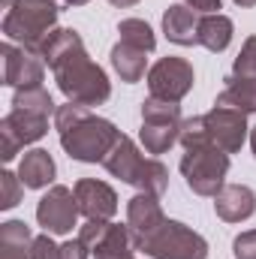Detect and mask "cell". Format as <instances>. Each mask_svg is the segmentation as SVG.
I'll return each mask as SVG.
<instances>
[{
    "mask_svg": "<svg viewBox=\"0 0 256 259\" xmlns=\"http://www.w3.org/2000/svg\"><path fill=\"white\" fill-rule=\"evenodd\" d=\"M39 58L55 72L58 91L66 97V103H78V106H88V109L109 103L112 81H109L103 66L97 61H91L78 30L55 27L49 33V39L42 42Z\"/></svg>",
    "mask_w": 256,
    "mask_h": 259,
    "instance_id": "1",
    "label": "cell"
},
{
    "mask_svg": "<svg viewBox=\"0 0 256 259\" xmlns=\"http://www.w3.org/2000/svg\"><path fill=\"white\" fill-rule=\"evenodd\" d=\"M55 130H58L61 148L75 163H103L106 154L121 139V130L109 118H100L88 106H78V103L58 106Z\"/></svg>",
    "mask_w": 256,
    "mask_h": 259,
    "instance_id": "2",
    "label": "cell"
},
{
    "mask_svg": "<svg viewBox=\"0 0 256 259\" xmlns=\"http://www.w3.org/2000/svg\"><path fill=\"white\" fill-rule=\"evenodd\" d=\"M58 115V106L46 88L15 91L12 112L0 121V157L9 163L24 145L39 142L49 133V118Z\"/></svg>",
    "mask_w": 256,
    "mask_h": 259,
    "instance_id": "3",
    "label": "cell"
},
{
    "mask_svg": "<svg viewBox=\"0 0 256 259\" xmlns=\"http://www.w3.org/2000/svg\"><path fill=\"white\" fill-rule=\"evenodd\" d=\"M106 172L118 181H124L130 187H136L139 193H154L163 196L169 187V169L157 160V157H145L142 148L121 133V139L115 142V148L106 154L103 160Z\"/></svg>",
    "mask_w": 256,
    "mask_h": 259,
    "instance_id": "4",
    "label": "cell"
},
{
    "mask_svg": "<svg viewBox=\"0 0 256 259\" xmlns=\"http://www.w3.org/2000/svg\"><path fill=\"white\" fill-rule=\"evenodd\" d=\"M61 6L55 0H15L3 15V36L33 55L42 52V42L58 27Z\"/></svg>",
    "mask_w": 256,
    "mask_h": 259,
    "instance_id": "5",
    "label": "cell"
},
{
    "mask_svg": "<svg viewBox=\"0 0 256 259\" xmlns=\"http://www.w3.org/2000/svg\"><path fill=\"white\" fill-rule=\"evenodd\" d=\"M181 178L187 181L196 196H214L226 187V175H229V154L220 151L217 145H196V148H184V157L178 163Z\"/></svg>",
    "mask_w": 256,
    "mask_h": 259,
    "instance_id": "6",
    "label": "cell"
},
{
    "mask_svg": "<svg viewBox=\"0 0 256 259\" xmlns=\"http://www.w3.org/2000/svg\"><path fill=\"white\" fill-rule=\"evenodd\" d=\"M181 124H184L181 103L148 97L142 103V130H139V142H142L145 154H151V157L169 154V148L181 136Z\"/></svg>",
    "mask_w": 256,
    "mask_h": 259,
    "instance_id": "7",
    "label": "cell"
},
{
    "mask_svg": "<svg viewBox=\"0 0 256 259\" xmlns=\"http://www.w3.org/2000/svg\"><path fill=\"white\" fill-rule=\"evenodd\" d=\"M151 259H208V241L181 220H163L139 247Z\"/></svg>",
    "mask_w": 256,
    "mask_h": 259,
    "instance_id": "8",
    "label": "cell"
},
{
    "mask_svg": "<svg viewBox=\"0 0 256 259\" xmlns=\"http://www.w3.org/2000/svg\"><path fill=\"white\" fill-rule=\"evenodd\" d=\"M81 244L97 259H136V238L127 223H112V220H88L78 226Z\"/></svg>",
    "mask_w": 256,
    "mask_h": 259,
    "instance_id": "9",
    "label": "cell"
},
{
    "mask_svg": "<svg viewBox=\"0 0 256 259\" xmlns=\"http://www.w3.org/2000/svg\"><path fill=\"white\" fill-rule=\"evenodd\" d=\"M145 78H148L151 97H160V100H169V103H181L193 91L196 72H193V64L187 58L169 55V58H160L151 66Z\"/></svg>",
    "mask_w": 256,
    "mask_h": 259,
    "instance_id": "10",
    "label": "cell"
},
{
    "mask_svg": "<svg viewBox=\"0 0 256 259\" xmlns=\"http://www.w3.org/2000/svg\"><path fill=\"white\" fill-rule=\"evenodd\" d=\"M78 202L75 193L64 184H52L49 193L36 202V223L49 235H69L72 226H78Z\"/></svg>",
    "mask_w": 256,
    "mask_h": 259,
    "instance_id": "11",
    "label": "cell"
},
{
    "mask_svg": "<svg viewBox=\"0 0 256 259\" xmlns=\"http://www.w3.org/2000/svg\"><path fill=\"white\" fill-rule=\"evenodd\" d=\"M3 55V84L15 88V91H27V88H42L46 81V61L15 42H3L0 46Z\"/></svg>",
    "mask_w": 256,
    "mask_h": 259,
    "instance_id": "12",
    "label": "cell"
},
{
    "mask_svg": "<svg viewBox=\"0 0 256 259\" xmlns=\"http://www.w3.org/2000/svg\"><path fill=\"white\" fill-rule=\"evenodd\" d=\"M205 127H208V139L211 145H217L220 151L226 154H238L250 136L247 127V115L241 109H232V106H217L211 112H205Z\"/></svg>",
    "mask_w": 256,
    "mask_h": 259,
    "instance_id": "13",
    "label": "cell"
},
{
    "mask_svg": "<svg viewBox=\"0 0 256 259\" xmlns=\"http://www.w3.org/2000/svg\"><path fill=\"white\" fill-rule=\"evenodd\" d=\"M72 193H75V202H78V211L88 220H112L118 214V193L106 181L78 178L75 187H72Z\"/></svg>",
    "mask_w": 256,
    "mask_h": 259,
    "instance_id": "14",
    "label": "cell"
},
{
    "mask_svg": "<svg viewBox=\"0 0 256 259\" xmlns=\"http://www.w3.org/2000/svg\"><path fill=\"white\" fill-rule=\"evenodd\" d=\"M166 220L163 214V205H160V196L154 193H136L127 202V226L136 238V247H142V241Z\"/></svg>",
    "mask_w": 256,
    "mask_h": 259,
    "instance_id": "15",
    "label": "cell"
},
{
    "mask_svg": "<svg viewBox=\"0 0 256 259\" xmlns=\"http://www.w3.org/2000/svg\"><path fill=\"white\" fill-rule=\"evenodd\" d=\"M199 18L202 12H196L187 3H169V9L163 12V33L169 42L175 46H199Z\"/></svg>",
    "mask_w": 256,
    "mask_h": 259,
    "instance_id": "16",
    "label": "cell"
},
{
    "mask_svg": "<svg viewBox=\"0 0 256 259\" xmlns=\"http://www.w3.org/2000/svg\"><path fill=\"white\" fill-rule=\"evenodd\" d=\"M214 211L226 223H244L256 214V193L247 184H226L214 196Z\"/></svg>",
    "mask_w": 256,
    "mask_h": 259,
    "instance_id": "17",
    "label": "cell"
},
{
    "mask_svg": "<svg viewBox=\"0 0 256 259\" xmlns=\"http://www.w3.org/2000/svg\"><path fill=\"white\" fill-rule=\"evenodd\" d=\"M18 178L27 190H42V187H52L55 178H58V166H55V157L46 151V148H30L21 163H18Z\"/></svg>",
    "mask_w": 256,
    "mask_h": 259,
    "instance_id": "18",
    "label": "cell"
},
{
    "mask_svg": "<svg viewBox=\"0 0 256 259\" xmlns=\"http://www.w3.org/2000/svg\"><path fill=\"white\" fill-rule=\"evenodd\" d=\"M232 33H235V24L223 12H205L199 18V46L208 49V52H214V55H220V52L229 49Z\"/></svg>",
    "mask_w": 256,
    "mask_h": 259,
    "instance_id": "19",
    "label": "cell"
},
{
    "mask_svg": "<svg viewBox=\"0 0 256 259\" xmlns=\"http://www.w3.org/2000/svg\"><path fill=\"white\" fill-rule=\"evenodd\" d=\"M145 55H148V52H142V49H136V46H127V42L112 46V52H109L112 69L118 72V78H121L124 84H136V81H142V78L148 75V58H145Z\"/></svg>",
    "mask_w": 256,
    "mask_h": 259,
    "instance_id": "20",
    "label": "cell"
},
{
    "mask_svg": "<svg viewBox=\"0 0 256 259\" xmlns=\"http://www.w3.org/2000/svg\"><path fill=\"white\" fill-rule=\"evenodd\" d=\"M33 232L24 220L0 223V259H30Z\"/></svg>",
    "mask_w": 256,
    "mask_h": 259,
    "instance_id": "21",
    "label": "cell"
},
{
    "mask_svg": "<svg viewBox=\"0 0 256 259\" xmlns=\"http://www.w3.org/2000/svg\"><path fill=\"white\" fill-rule=\"evenodd\" d=\"M217 106H232V109H241L244 115H253L256 112V78H238V75H226V84L223 91L217 94L214 100Z\"/></svg>",
    "mask_w": 256,
    "mask_h": 259,
    "instance_id": "22",
    "label": "cell"
},
{
    "mask_svg": "<svg viewBox=\"0 0 256 259\" xmlns=\"http://www.w3.org/2000/svg\"><path fill=\"white\" fill-rule=\"evenodd\" d=\"M118 36H121V42L136 46V49H142V52H148V55L157 49V36H154L151 24H148L145 18H124V21L118 24Z\"/></svg>",
    "mask_w": 256,
    "mask_h": 259,
    "instance_id": "23",
    "label": "cell"
},
{
    "mask_svg": "<svg viewBox=\"0 0 256 259\" xmlns=\"http://www.w3.org/2000/svg\"><path fill=\"white\" fill-rule=\"evenodd\" d=\"M21 193H24V184L18 178V172H0V208L9 211L21 202Z\"/></svg>",
    "mask_w": 256,
    "mask_h": 259,
    "instance_id": "24",
    "label": "cell"
},
{
    "mask_svg": "<svg viewBox=\"0 0 256 259\" xmlns=\"http://www.w3.org/2000/svg\"><path fill=\"white\" fill-rule=\"evenodd\" d=\"M178 142H181L184 148H196V145H208L211 139H208V127H205V115H196V118H187V121L181 124V136H178Z\"/></svg>",
    "mask_w": 256,
    "mask_h": 259,
    "instance_id": "25",
    "label": "cell"
},
{
    "mask_svg": "<svg viewBox=\"0 0 256 259\" xmlns=\"http://www.w3.org/2000/svg\"><path fill=\"white\" fill-rule=\"evenodd\" d=\"M232 75L238 78H256V36H247L235 64H232Z\"/></svg>",
    "mask_w": 256,
    "mask_h": 259,
    "instance_id": "26",
    "label": "cell"
},
{
    "mask_svg": "<svg viewBox=\"0 0 256 259\" xmlns=\"http://www.w3.org/2000/svg\"><path fill=\"white\" fill-rule=\"evenodd\" d=\"M30 259H61V244H55L49 232L46 235H33Z\"/></svg>",
    "mask_w": 256,
    "mask_h": 259,
    "instance_id": "27",
    "label": "cell"
},
{
    "mask_svg": "<svg viewBox=\"0 0 256 259\" xmlns=\"http://www.w3.org/2000/svg\"><path fill=\"white\" fill-rule=\"evenodd\" d=\"M232 253H235V259H256V229H247V232L235 235Z\"/></svg>",
    "mask_w": 256,
    "mask_h": 259,
    "instance_id": "28",
    "label": "cell"
},
{
    "mask_svg": "<svg viewBox=\"0 0 256 259\" xmlns=\"http://www.w3.org/2000/svg\"><path fill=\"white\" fill-rule=\"evenodd\" d=\"M88 253H91V250L81 244L78 235H75L72 241H64V244H61V259H88Z\"/></svg>",
    "mask_w": 256,
    "mask_h": 259,
    "instance_id": "29",
    "label": "cell"
},
{
    "mask_svg": "<svg viewBox=\"0 0 256 259\" xmlns=\"http://www.w3.org/2000/svg\"><path fill=\"white\" fill-rule=\"evenodd\" d=\"M184 3L193 6L196 12H202V15H205V12H220V9H223V0H184Z\"/></svg>",
    "mask_w": 256,
    "mask_h": 259,
    "instance_id": "30",
    "label": "cell"
},
{
    "mask_svg": "<svg viewBox=\"0 0 256 259\" xmlns=\"http://www.w3.org/2000/svg\"><path fill=\"white\" fill-rule=\"evenodd\" d=\"M112 6H118V9H130V6H136V3H142V0H109Z\"/></svg>",
    "mask_w": 256,
    "mask_h": 259,
    "instance_id": "31",
    "label": "cell"
},
{
    "mask_svg": "<svg viewBox=\"0 0 256 259\" xmlns=\"http://www.w3.org/2000/svg\"><path fill=\"white\" fill-rule=\"evenodd\" d=\"M235 6H241V9H250V6H256V0H232Z\"/></svg>",
    "mask_w": 256,
    "mask_h": 259,
    "instance_id": "32",
    "label": "cell"
},
{
    "mask_svg": "<svg viewBox=\"0 0 256 259\" xmlns=\"http://www.w3.org/2000/svg\"><path fill=\"white\" fill-rule=\"evenodd\" d=\"M250 151H253V157H256V127L250 130Z\"/></svg>",
    "mask_w": 256,
    "mask_h": 259,
    "instance_id": "33",
    "label": "cell"
},
{
    "mask_svg": "<svg viewBox=\"0 0 256 259\" xmlns=\"http://www.w3.org/2000/svg\"><path fill=\"white\" fill-rule=\"evenodd\" d=\"M66 6H84V3H91V0H64Z\"/></svg>",
    "mask_w": 256,
    "mask_h": 259,
    "instance_id": "34",
    "label": "cell"
}]
</instances>
